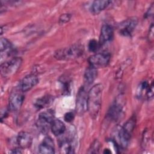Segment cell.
I'll return each mask as SVG.
<instances>
[{
  "mask_svg": "<svg viewBox=\"0 0 154 154\" xmlns=\"http://www.w3.org/2000/svg\"><path fill=\"white\" fill-rule=\"evenodd\" d=\"M102 91V85L100 84H97L92 87L88 91L87 111L93 119H96L100 112Z\"/></svg>",
  "mask_w": 154,
  "mask_h": 154,
  "instance_id": "obj_1",
  "label": "cell"
},
{
  "mask_svg": "<svg viewBox=\"0 0 154 154\" xmlns=\"http://www.w3.org/2000/svg\"><path fill=\"white\" fill-rule=\"evenodd\" d=\"M135 126V118L132 117L119 129L117 136L121 147L126 148L128 146Z\"/></svg>",
  "mask_w": 154,
  "mask_h": 154,
  "instance_id": "obj_2",
  "label": "cell"
},
{
  "mask_svg": "<svg viewBox=\"0 0 154 154\" xmlns=\"http://www.w3.org/2000/svg\"><path fill=\"white\" fill-rule=\"evenodd\" d=\"M83 52V47L79 44H74L67 48L57 50L55 54V58L60 60H73L80 57Z\"/></svg>",
  "mask_w": 154,
  "mask_h": 154,
  "instance_id": "obj_3",
  "label": "cell"
},
{
  "mask_svg": "<svg viewBox=\"0 0 154 154\" xmlns=\"http://www.w3.org/2000/svg\"><path fill=\"white\" fill-rule=\"evenodd\" d=\"M54 116L55 112L54 110L51 109L42 112L39 114L36 121V125L42 132H48L54 120Z\"/></svg>",
  "mask_w": 154,
  "mask_h": 154,
  "instance_id": "obj_4",
  "label": "cell"
},
{
  "mask_svg": "<svg viewBox=\"0 0 154 154\" xmlns=\"http://www.w3.org/2000/svg\"><path fill=\"white\" fill-rule=\"evenodd\" d=\"M22 60L19 57H14L1 64V72L4 77H9L14 74L20 68Z\"/></svg>",
  "mask_w": 154,
  "mask_h": 154,
  "instance_id": "obj_5",
  "label": "cell"
},
{
  "mask_svg": "<svg viewBox=\"0 0 154 154\" xmlns=\"http://www.w3.org/2000/svg\"><path fill=\"white\" fill-rule=\"evenodd\" d=\"M111 55L107 52L95 54L90 56L88 58V62L90 66L95 68H103L108 66L109 63Z\"/></svg>",
  "mask_w": 154,
  "mask_h": 154,
  "instance_id": "obj_6",
  "label": "cell"
},
{
  "mask_svg": "<svg viewBox=\"0 0 154 154\" xmlns=\"http://www.w3.org/2000/svg\"><path fill=\"white\" fill-rule=\"evenodd\" d=\"M88 92L85 86L81 87L77 94L75 111L79 116L83 115L87 111Z\"/></svg>",
  "mask_w": 154,
  "mask_h": 154,
  "instance_id": "obj_7",
  "label": "cell"
},
{
  "mask_svg": "<svg viewBox=\"0 0 154 154\" xmlns=\"http://www.w3.org/2000/svg\"><path fill=\"white\" fill-rule=\"evenodd\" d=\"M23 93L18 87L11 93L9 97V109L11 111H17L21 108L25 99Z\"/></svg>",
  "mask_w": 154,
  "mask_h": 154,
  "instance_id": "obj_8",
  "label": "cell"
},
{
  "mask_svg": "<svg viewBox=\"0 0 154 154\" xmlns=\"http://www.w3.org/2000/svg\"><path fill=\"white\" fill-rule=\"evenodd\" d=\"M136 95L139 99L146 97L147 99H150L152 98L153 95V82L149 83L147 81L141 82L137 88Z\"/></svg>",
  "mask_w": 154,
  "mask_h": 154,
  "instance_id": "obj_9",
  "label": "cell"
},
{
  "mask_svg": "<svg viewBox=\"0 0 154 154\" xmlns=\"http://www.w3.org/2000/svg\"><path fill=\"white\" fill-rule=\"evenodd\" d=\"M138 23V19L135 17H132L123 21L119 26V32L124 36L131 35Z\"/></svg>",
  "mask_w": 154,
  "mask_h": 154,
  "instance_id": "obj_10",
  "label": "cell"
},
{
  "mask_svg": "<svg viewBox=\"0 0 154 154\" xmlns=\"http://www.w3.org/2000/svg\"><path fill=\"white\" fill-rule=\"evenodd\" d=\"M122 100V98L117 97L116 100L110 107L107 114L109 119L114 121H118L123 116V106Z\"/></svg>",
  "mask_w": 154,
  "mask_h": 154,
  "instance_id": "obj_11",
  "label": "cell"
},
{
  "mask_svg": "<svg viewBox=\"0 0 154 154\" xmlns=\"http://www.w3.org/2000/svg\"><path fill=\"white\" fill-rule=\"evenodd\" d=\"M38 82L37 76L34 74L25 76L19 82L17 87L22 92H26L35 86Z\"/></svg>",
  "mask_w": 154,
  "mask_h": 154,
  "instance_id": "obj_12",
  "label": "cell"
},
{
  "mask_svg": "<svg viewBox=\"0 0 154 154\" xmlns=\"http://www.w3.org/2000/svg\"><path fill=\"white\" fill-rule=\"evenodd\" d=\"M1 61L3 58L6 59L11 56L14 52V49L11 43L6 38H1L0 41Z\"/></svg>",
  "mask_w": 154,
  "mask_h": 154,
  "instance_id": "obj_13",
  "label": "cell"
},
{
  "mask_svg": "<svg viewBox=\"0 0 154 154\" xmlns=\"http://www.w3.org/2000/svg\"><path fill=\"white\" fill-rule=\"evenodd\" d=\"M32 143V135L25 131L20 132L16 137V143L21 149L29 148Z\"/></svg>",
  "mask_w": 154,
  "mask_h": 154,
  "instance_id": "obj_14",
  "label": "cell"
},
{
  "mask_svg": "<svg viewBox=\"0 0 154 154\" xmlns=\"http://www.w3.org/2000/svg\"><path fill=\"white\" fill-rule=\"evenodd\" d=\"M114 36V31L111 26L108 24L103 25L100 30L99 37V45H103L108 42H110Z\"/></svg>",
  "mask_w": 154,
  "mask_h": 154,
  "instance_id": "obj_15",
  "label": "cell"
},
{
  "mask_svg": "<svg viewBox=\"0 0 154 154\" xmlns=\"http://www.w3.org/2000/svg\"><path fill=\"white\" fill-rule=\"evenodd\" d=\"M39 153L52 154L55 153V146L52 139L49 137H45L38 147Z\"/></svg>",
  "mask_w": 154,
  "mask_h": 154,
  "instance_id": "obj_16",
  "label": "cell"
},
{
  "mask_svg": "<svg viewBox=\"0 0 154 154\" xmlns=\"http://www.w3.org/2000/svg\"><path fill=\"white\" fill-rule=\"evenodd\" d=\"M60 149L61 153H74V145L72 138L66 137L63 138L60 142Z\"/></svg>",
  "mask_w": 154,
  "mask_h": 154,
  "instance_id": "obj_17",
  "label": "cell"
},
{
  "mask_svg": "<svg viewBox=\"0 0 154 154\" xmlns=\"http://www.w3.org/2000/svg\"><path fill=\"white\" fill-rule=\"evenodd\" d=\"M97 76V69L90 66L88 67L84 73V81L85 84V87L91 85L94 81L96 79Z\"/></svg>",
  "mask_w": 154,
  "mask_h": 154,
  "instance_id": "obj_18",
  "label": "cell"
},
{
  "mask_svg": "<svg viewBox=\"0 0 154 154\" xmlns=\"http://www.w3.org/2000/svg\"><path fill=\"white\" fill-rule=\"evenodd\" d=\"M111 3L110 1L98 0L93 2L91 5V12L94 14H97L105 10Z\"/></svg>",
  "mask_w": 154,
  "mask_h": 154,
  "instance_id": "obj_19",
  "label": "cell"
},
{
  "mask_svg": "<svg viewBox=\"0 0 154 154\" xmlns=\"http://www.w3.org/2000/svg\"><path fill=\"white\" fill-rule=\"evenodd\" d=\"M52 132L55 136L63 134L66 131V126L64 123L59 119H54L51 127Z\"/></svg>",
  "mask_w": 154,
  "mask_h": 154,
  "instance_id": "obj_20",
  "label": "cell"
},
{
  "mask_svg": "<svg viewBox=\"0 0 154 154\" xmlns=\"http://www.w3.org/2000/svg\"><path fill=\"white\" fill-rule=\"evenodd\" d=\"M53 101L52 96L46 95L37 99L34 103V106L36 108L40 109L49 105Z\"/></svg>",
  "mask_w": 154,
  "mask_h": 154,
  "instance_id": "obj_21",
  "label": "cell"
},
{
  "mask_svg": "<svg viewBox=\"0 0 154 154\" xmlns=\"http://www.w3.org/2000/svg\"><path fill=\"white\" fill-rule=\"evenodd\" d=\"M100 146H101V144H100V142L97 140H95L91 144V146H90V148L88 149V153H98L99 150L100 148Z\"/></svg>",
  "mask_w": 154,
  "mask_h": 154,
  "instance_id": "obj_22",
  "label": "cell"
},
{
  "mask_svg": "<svg viewBox=\"0 0 154 154\" xmlns=\"http://www.w3.org/2000/svg\"><path fill=\"white\" fill-rule=\"evenodd\" d=\"M99 46H100L99 43L94 39L90 40L88 43V49L90 52H96L98 49Z\"/></svg>",
  "mask_w": 154,
  "mask_h": 154,
  "instance_id": "obj_23",
  "label": "cell"
},
{
  "mask_svg": "<svg viewBox=\"0 0 154 154\" xmlns=\"http://www.w3.org/2000/svg\"><path fill=\"white\" fill-rule=\"evenodd\" d=\"M71 14H69V13H64L63 14L60 16V17H59V20H58V23L60 25H63L66 23L67 22H68L70 18H71Z\"/></svg>",
  "mask_w": 154,
  "mask_h": 154,
  "instance_id": "obj_24",
  "label": "cell"
},
{
  "mask_svg": "<svg viewBox=\"0 0 154 154\" xmlns=\"http://www.w3.org/2000/svg\"><path fill=\"white\" fill-rule=\"evenodd\" d=\"M61 83L62 84V87L63 90V92L66 93H68V92H70V81L69 80L63 79L60 81Z\"/></svg>",
  "mask_w": 154,
  "mask_h": 154,
  "instance_id": "obj_25",
  "label": "cell"
},
{
  "mask_svg": "<svg viewBox=\"0 0 154 154\" xmlns=\"http://www.w3.org/2000/svg\"><path fill=\"white\" fill-rule=\"evenodd\" d=\"M75 118V115L72 112H68L65 114L64 116V119L67 122H71Z\"/></svg>",
  "mask_w": 154,
  "mask_h": 154,
  "instance_id": "obj_26",
  "label": "cell"
},
{
  "mask_svg": "<svg viewBox=\"0 0 154 154\" xmlns=\"http://www.w3.org/2000/svg\"><path fill=\"white\" fill-rule=\"evenodd\" d=\"M153 4H152L151 5V7L149 8V10H147V11L146 12V13L145 14V17H150L151 16L153 15Z\"/></svg>",
  "mask_w": 154,
  "mask_h": 154,
  "instance_id": "obj_27",
  "label": "cell"
},
{
  "mask_svg": "<svg viewBox=\"0 0 154 154\" xmlns=\"http://www.w3.org/2000/svg\"><path fill=\"white\" fill-rule=\"evenodd\" d=\"M153 23L151 25V26L149 29V40H153Z\"/></svg>",
  "mask_w": 154,
  "mask_h": 154,
  "instance_id": "obj_28",
  "label": "cell"
},
{
  "mask_svg": "<svg viewBox=\"0 0 154 154\" xmlns=\"http://www.w3.org/2000/svg\"><path fill=\"white\" fill-rule=\"evenodd\" d=\"M7 114H8V111H7V109H2V111H1V121H2L3 120V119L7 116Z\"/></svg>",
  "mask_w": 154,
  "mask_h": 154,
  "instance_id": "obj_29",
  "label": "cell"
},
{
  "mask_svg": "<svg viewBox=\"0 0 154 154\" xmlns=\"http://www.w3.org/2000/svg\"><path fill=\"white\" fill-rule=\"evenodd\" d=\"M22 152V149L19 147L15 148L14 149H12V150L10 152V153H21Z\"/></svg>",
  "mask_w": 154,
  "mask_h": 154,
  "instance_id": "obj_30",
  "label": "cell"
},
{
  "mask_svg": "<svg viewBox=\"0 0 154 154\" xmlns=\"http://www.w3.org/2000/svg\"><path fill=\"white\" fill-rule=\"evenodd\" d=\"M103 153H111V151H110L108 149H105V150L103 151Z\"/></svg>",
  "mask_w": 154,
  "mask_h": 154,
  "instance_id": "obj_31",
  "label": "cell"
}]
</instances>
